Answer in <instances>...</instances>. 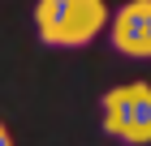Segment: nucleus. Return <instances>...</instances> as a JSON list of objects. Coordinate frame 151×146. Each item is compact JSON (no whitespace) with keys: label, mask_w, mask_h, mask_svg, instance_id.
Wrapping results in <instances>:
<instances>
[{"label":"nucleus","mask_w":151,"mask_h":146,"mask_svg":"<svg viewBox=\"0 0 151 146\" xmlns=\"http://www.w3.org/2000/svg\"><path fill=\"white\" fill-rule=\"evenodd\" d=\"M104 0H35V34L47 47H86L108 30Z\"/></svg>","instance_id":"obj_1"},{"label":"nucleus","mask_w":151,"mask_h":146,"mask_svg":"<svg viewBox=\"0 0 151 146\" xmlns=\"http://www.w3.org/2000/svg\"><path fill=\"white\" fill-rule=\"evenodd\" d=\"M104 112V133L129 146H147L151 142V86L147 82H125V86L104 90L99 99Z\"/></svg>","instance_id":"obj_2"},{"label":"nucleus","mask_w":151,"mask_h":146,"mask_svg":"<svg viewBox=\"0 0 151 146\" xmlns=\"http://www.w3.org/2000/svg\"><path fill=\"white\" fill-rule=\"evenodd\" d=\"M112 47L129 60H151V0H125L108 17Z\"/></svg>","instance_id":"obj_3"},{"label":"nucleus","mask_w":151,"mask_h":146,"mask_svg":"<svg viewBox=\"0 0 151 146\" xmlns=\"http://www.w3.org/2000/svg\"><path fill=\"white\" fill-rule=\"evenodd\" d=\"M0 146H13V137H9V129H4V120H0Z\"/></svg>","instance_id":"obj_4"}]
</instances>
